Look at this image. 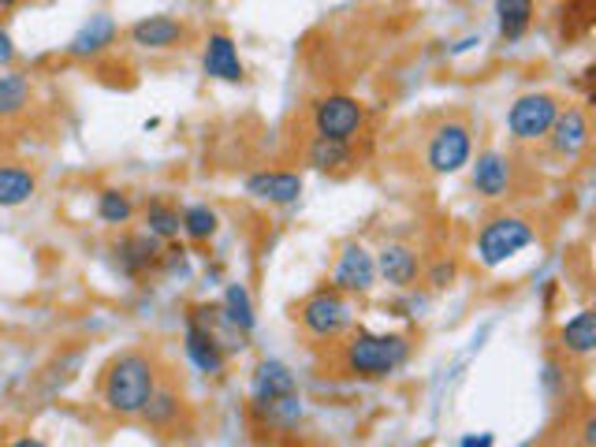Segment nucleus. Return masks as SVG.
<instances>
[{
  "label": "nucleus",
  "mask_w": 596,
  "mask_h": 447,
  "mask_svg": "<svg viewBox=\"0 0 596 447\" xmlns=\"http://www.w3.org/2000/svg\"><path fill=\"white\" fill-rule=\"evenodd\" d=\"M0 447H49V444L34 433H16V436H4V444Z\"/></svg>",
  "instance_id": "2f4dec72"
},
{
  "label": "nucleus",
  "mask_w": 596,
  "mask_h": 447,
  "mask_svg": "<svg viewBox=\"0 0 596 447\" xmlns=\"http://www.w3.org/2000/svg\"><path fill=\"white\" fill-rule=\"evenodd\" d=\"M12 8H19V0H0V15L12 12Z\"/></svg>",
  "instance_id": "72a5a7b5"
},
{
  "label": "nucleus",
  "mask_w": 596,
  "mask_h": 447,
  "mask_svg": "<svg viewBox=\"0 0 596 447\" xmlns=\"http://www.w3.org/2000/svg\"><path fill=\"white\" fill-rule=\"evenodd\" d=\"M559 347L574 354V358H589L596 351V313L593 310H582L559 329Z\"/></svg>",
  "instance_id": "aec40b11"
},
{
  "label": "nucleus",
  "mask_w": 596,
  "mask_h": 447,
  "mask_svg": "<svg viewBox=\"0 0 596 447\" xmlns=\"http://www.w3.org/2000/svg\"><path fill=\"white\" fill-rule=\"evenodd\" d=\"M116 269L123 277L138 280L146 277L150 269H157L164 261V250H161V239H153L150 231H138V236H123L116 247Z\"/></svg>",
  "instance_id": "f8f14e48"
},
{
  "label": "nucleus",
  "mask_w": 596,
  "mask_h": 447,
  "mask_svg": "<svg viewBox=\"0 0 596 447\" xmlns=\"http://www.w3.org/2000/svg\"><path fill=\"white\" fill-rule=\"evenodd\" d=\"M157 384V358L150 351H120L101 373V406L116 418H138Z\"/></svg>",
  "instance_id": "f257e3e1"
},
{
  "label": "nucleus",
  "mask_w": 596,
  "mask_h": 447,
  "mask_svg": "<svg viewBox=\"0 0 596 447\" xmlns=\"http://www.w3.org/2000/svg\"><path fill=\"white\" fill-rule=\"evenodd\" d=\"M142 220H146V231L153 239H161V242H172L183 231V224H179V209L172 206V201H164V198H153L146 209H142Z\"/></svg>",
  "instance_id": "b1692460"
},
{
  "label": "nucleus",
  "mask_w": 596,
  "mask_h": 447,
  "mask_svg": "<svg viewBox=\"0 0 596 447\" xmlns=\"http://www.w3.org/2000/svg\"><path fill=\"white\" fill-rule=\"evenodd\" d=\"M377 283V261L362 242H347L336 258L332 269V288L343 294H369Z\"/></svg>",
  "instance_id": "6e6552de"
},
{
  "label": "nucleus",
  "mask_w": 596,
  "mask_h": 447,
  "mask_svg": "<svg viewBox=\"0 0 596 447\" xmlns=\"http://www.w3.org/2000/svg\"><path fill=\"white\" fill-rule=\"evenodd\" d=\"M202 67L209 79H220V83H243V60H239V45L232 42V34H217L205 38V53H202Z\"/></svg>",
  "instance_id": "2eb2a0df"
},
{
  "label": "nucleus",
  "mask_w": 596,
  "mask_h": 447,
  "mask_svg": "<svg viewBox=\"0 0 596 447\" xmlns=\"http://www.w3.org/2000/svg\"><path fill=\"white\" fill-rule=\"evenodd\" d=\"M496 440H492V433H481V436H462L459 447H492Z\"/></svg>",
  "instance_id": "473e14b6"
},
{
  "label": "nucleus",
  "mask_w": 596,
  "mask_h": 447,
  "mask_svg": "<svg viewBox=\"0 0 596 447\" xmlns=\"http://www.w3.org/2000/svg\"><path fill=\"white\" fill-rule=\"evenodd\" d=\"M563 15H567V23H574L567 34H585V30L593 27L596 4L593 0H567V4H563Z\"/></svg>",
  "instance_id": "c85d7f7f"
},
{
  "label": "nucleus",
  "mask_w": 596,
  "mask_h": 447,
  "mask_svg": "<svg viewBox=\"0 0 596 447\" xmlns=\"http://www.w3.org/2000/svg\"><path fill=\"white\" fill-rule=\"evenodd\" d=\"M246 195L258 198V201H269V206H291L302 195V176L298 171H254L246 179Z\"/></svg>",
  "instance_id": "dca6fc26"
},
{
  "label": "nucleus",
  "mask_w": 596,
  "mask_h": 447,
  "mask_svg": "<svg viewBox=\"0 0 596 447\" xmlns=\"http://www.w3.org/2000/svg\"><path fill=\"white\" fill-rule=\"evenodd\" d=\"M220 318H224L228 329H235L239 335L254 329V302H250V294H246L243 283H228L224 302H220Z\"/></svg>",
  "instance_id": "393cba45"
},
{
  "label": "nucleus",
  "mask_w": 596,
  "mask_h": 447,
  "mask_svg": "<svg viewBox=\"0 0 596 447\" xmlns=\"http://www.w3.org/2000/svg\"><path fill=\"white\" fill-rule=\"evenodd\" d=\"M474 160V135L462 119H444L425 142V165L433 176H455Z\"/></svg>",
  "instance_id": "39448f33"
},
{
  "label": "nucleus",
  "mask_w": 596,
  "mask_h": 447,
  "mask_svg": "<svg viewBox=\"0 0 596 447\" xmlns=\"http://www.w3.org/2000/svg\"><path fill=\"white\" fill-rule=\"evenodd\" d=\"M179 224H183V236L194 239V242H209L213 236H217V228H220V217H217V209H209V206H187L179 212Z\"/></svg>",
  "instance_id": "bb28decb"
},
{
  "label": "nucleus",
  "mask_w": 596,
  "mask_h": 447,
  "mask_svg": "<svg viewBox=\"0 0 596 447\" xmlns=\"http://www.w3.org/2000/svg\"><path fill=\"white\" fill-rule=\"evenodd\" d=\"M116 34H120V30H116V23H112V15H94L86 27L79 30L75 38H71L68 53L71 56H82V60L97 56V53H105L112 42H116Z\"/></svg>",
  "instance_id": "6ab92c4d"
},
{
  "label": "nucleus",
  "mask_w": 596,
  "mask_h": 447,
  "mask_svg": "<svg viewBox=\"0 0 596 447\" xmlns=\"http://www.w3.org/2000/svg\"><path fill=\"white\" fill-rule=\"evenodd\" d=\"M511 176H515L511 157H503L500 149H485V154H477V160H474L470 183H474V190L481 198H507Z\"/></svg>",
  "instance_id": "4468645a"
},
{
  "label": "nucleus",
  "mask_w": 596,
  "mask_h": 447,
  "mask_svg": "<svg viewBox=\"0 0 596 447\" xmlns=\"http://www.w3.org/2000/svg\"><path fill=\"white\" fill-rule=\"evenodd\" d=\"M537 242V228L526 217H515V212H500L481 224L477 231V261L485 269H500L507 266L515 253H522L526 247Z\"/></svg>",
  "instance_id": "7ed1b4c3"
},
{
  "label": "nucleus",
  "mask_w": 596,
  "mask_h": 447,
  "mask_svg": "<svg viewBox=\"0 0 596 447\" xmlns=\"http://www.w3.org/2000/svg\"><path fill=\"white\" fill-rule=\"evenodd\" d=\"M179 410H183L179 392L172 388V384H157V392L150 395V403L142 406L138 418L146 425H153V429H172V425L179 422Z\"/></svg>",
  "instance_id": "412c9836"
},
{
  "label": "nucleus",
  "mask_w": 596,
  "mask_h": 447,
  "mask_svg": "<svg viewBox=\"0 0 596 447\" xmlns=\"http://www.w3.org/2000/svg\"><path fill=\"white\" fill-rule=\"evenodd\" d=\"M548 142H552V154L563 157V160L582 157L585 146H589V116H585V108L563 105L556 124H552V131H548Z\"/></svg>",
  "instance_id": "1a4fd4ad"
},
{
  "label": "nucleus",
  "mask_w": 596,
  "mask_h": 447,
  "mask_svg": "<svg viewBox=\"0 0 596 447\" xmlns=\"http://www.w3.org/2000/svg\"><path fill=\"white\" fill-rule=\"evenodd\" d=\"M410 362V340L403 332H369L358 329L347 335L339 365L347 377L358 381H384Z\"/></svg>",
  "instance_id": "f03ea898"
},
{
  "label": "nucleus",
  "mask_w": 596,
  "mask_h": 447,
  "mask_svg": "<svg viewBox=\"0 0 596 447\" xmlns=\"http://www.w3.org/2000/svg\"><path fill=\"white\" fill-rule=\"evenodd\" d=\"M306 160H310L317 171H343L354 160V154H351V142H336V138L317 135L310 142V149H306Z\"/></svg>",
  "instance_id": "5701e85b"
},
{
  "label": "nucleus",
  "mask_w": 596,
  "mask_h": 447,
  "mask_svg": "<svg viewBox=\"0 0 596 447\" xmlns=\"http://www.w3.org/2000/svg\"><path fill=\"white\" fill-rule=\"evenodd\" d=\"M30 108V79L23 71H0V119H16Z\"/></svg>",
  "instance_id": "4be33fe9"
},
{
  "label": "nucleus",
  "mask_w": 596,
  "mask_h": 447,
  "mask_svg": "<svg viewBox=\"0 0 596 447\" xmlns=\"http://www.w3.org/2000/svg\"><path fill=\"white\" fill-rule=\"evenodd\" d=\"M559 108H563V101L556 94H544V90H537V94H522L507 112L511 135H515L518 142L548 138V131H552V124H556Z\"/></svg>",
  "instance_id": "423d86ee"
},
{
  "label": "nucleus",
  "mask_w": 596,
  "mask_h": 447,
  "mask_svg": "<svg viewBox=\"0 0 596 447\" xmlns=\"http://www.w3.org/2000/svg\"><path fill=\"white\" fill-rule=\"evenodd\" d=\"M298 392V381L295 373L287 370L284 362L276 358H265L258 362V370H254V381H250V406L254 410H265V406L287 399V395Z\"/></svg>",
  "instance_id": "9d476101"
},
{
  "label": "nucleus",
  "mask_w": 596,
  "mask_h": 447,
  "mask_svg": "<svg viewBox=\"0 0 596 447\" xmlns=\"http://www.w3.org/2000/svg\"><path fill=\"white\" fill-rule=\"evenodd\" d=\"M34 195H38L34 168L19 165V160H0V209L27 206Z\"/></svg>",
  "instance_id": "a211bd4d"
},
{
  "label": "nucleus",
  "mask_w": 596,
  "mask_h": 447,
  "mask_svg": "<svg viewBox=\"0 0 596 447\" xmlns=\"http://www.w3.org/2000/svg\"><path fill=\"white\" fill-rule=\"evenodd\" d=\"M97 217L105 224H127L131 217H135V206H131V198L123 195V190H101L97 195Z\"/></svg>",
  "instance_id": "cd10ccee"
},
{
  "label": "nucleus",
  "mask_w": 596,
  "mask_h": 447,
  "mask_svg": "<svg viewBox=\"0 0 596 447\" xmlns=\"http://www.w3.org/2000/svg\"><path fill=\"white\" fill-rule=\"evenodd\" d=\"M127 38L138 49H153V53H161V49H179L183 38H187V27L172 15H146L127 30Z\"/></svg>",
  "instance_id": "f3484780"
},
{
  "label": "nucleus",
  "mask_w": 596,
  "mask_h": 447,
  "mask_svg": "<svg viewBox=\"0 0 596 447\" xmlns=\"http://www.w3.org/2000/svg\"><path fill=\"white\" fill-rule=\"evenodd\" d=\"M298 324H302L314 340H339V335L351 332L354 310H351V302H347L343 291L321 288V291H314L302 306H298Z\"/></svg>",
  "instance_id": "20e7f679"
},
{
  "label": "nucleus",
  "mask_w": 596,
  "mask_h": 447,
  "mask_svg": "<svg viewBox=\"0 0 596 447\" xmlns=\"http://www.w3.org/2000/svg\"><path fill=\"white\" fill-rule=\"evenodd\" d=\"M373 261H377V277H384V283H392V288L410 291L418 283L421 258L414 247H407V242H384Z\"/></svg>",
  "instance_id": "ddd939ff"
},
{
  "label": "nucleus",
  "mask_w": 596,
  "mask_h": 447,
  "mask_svg": "<svg viewBox=\"0 0 596 447\" xmlns=\"http://www.w3.org/2000/svg\"><path fill=\"white\" fill-rule=\"evenodd\" d=\"M183 351H187L194 370L205 373V377H220L224 365H228V354H224L217 332L205 329L198 321H191V318H187V332H183Z\"/></svg>",
  "instance_id": "9b49d317"
},
{
  "label": "nucleus",
  "mask_w": 596,
  "mask_h": 447,
  "mask_svg": "<svg viewBox=\"0 0 596 447\" xmlns=\"http://www.w3.org/2000/svg\"><path fill=\"white\" fill-rule=\"evenodd\" d=\"M310 119H314V131L321 138L351 142L358 131L366 127V108L347 94H328V97L314 101Z\"/></svg>",
  "instance_id": "0eeeda50"
},
{
  "label": "nucleus",
  "mask_w": 596,
  "mask_h": 447,
  "mask_svg": "<svg viewBox=\"0 0 596 447\" xmlns=\"http://www.w3.org/2000/svg\"><path fill=\"white\" fill-rule=\"evenodd\" d=\"M455 277H459V269H455V261H436L433 269H429V283H433V291H444V288H451V283H455Z\"/></svg>",
  "instance_id": "c756f323"
},
{
  "label": "nucleus",
  "mask_w": 596,
  "mask_h": 447,
  "mask_svg": "<svg viewBox=\"0 0 596 447\" xmlns=\"http://www.w3.org/2000/svg\"><path fill=\"white\" fill-rule=\"evenodd\" d=\"M12 64H16V42H12V34L0 27V71L12 67Z\"/></svg>",
  "instance_id": "7c9ffc66"
},
{
  "label": "nucleus",
  "mask_w": 596,
  "mask_h": 447,
  "mask_svg": "<svg viewBox=\"0 0 596 447\" xmlns=\"http://www.w3.org/2000/svg\"><path fill=\"white\" fill-rule=\"evenodd\" d=\"M496 19H500V34L507 42H518V38H526V30L533 23V0H496Z\"/></svg>",
  "instance_id": "a878e982"
}]
</instances>
